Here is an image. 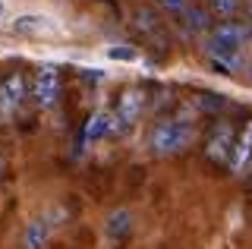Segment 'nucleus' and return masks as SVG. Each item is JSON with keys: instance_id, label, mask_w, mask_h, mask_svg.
Listing matches in <instances>:
<instances>
[{"instance_id": "1", "label": "nucleus", "mask_w": 252, "mask_h": 249, "mask_svg": "<svg viewBox=\"0 0 252 249\" xmlns=\"http://www.w3.org/2000/svg\"><path fill=\"white\" fill-rule=\"evenodd\" d=\"M192 136H195V129L189 120H161V123H155L148 145H152L155 155H177L192 142Z\"/></svg>"}, {"instance_id": "2", "label": "nucleus", "mask_w": 252, "mask_h": 249, "mask_svg": "<svg viewBox=\"0 0 252 249\" xmlns=\"http://www.w3.org/2000/svg\"><path fill=\"white\" fill-rule=\"evenodd\" d=\"M142 111H145V92H139V89H126L120 98H117V114H114V120H110V126H107V133L110 136H117V133H123V129H129L132 123L142 117Z\"/></svg>"}, {"instance_id": "3", "label": "nucleus", "mask_w": 252, "mask_h": 249, "mask_svg": "<svg viewBox=\"0 0 252 249\" xmlns=\"http://www.w3.org/2000/svg\"><path fill=\"white\" fill-rule=\"evenodd\" d=\"M243 41H246V26H243V22L227 19V22H220V26L215 29L208 48H211V54H215L218 60H233Z\"/></svg>"}, {"instance_id": "4", "label": "nucleus", "mask_w": 252, "mask_h": 249, "mask_svg": "<svg viewBox=\"0 0 252 249\" xmlns=\"http://www.w3.org/2000/svg\"><path fill=\"white\" fill-rule=\"evenodd\" d=\"M233 126L227 120H220L211 126L208 139H205V155H208V161H215V164H230V155H233Z\"/></svg>"}, {"instance_id": "5", "label": "nucleus", "mask_w": 252, "mask_h": 249, "mask_svg": "<svg viewBox=\"0 0 252 249\" xmlns=\"http://www.w3.org/2000/svg\"><path fill=\"white\" fill-rule=\"evenodd\" d=\"M60 89H63V79H60V69L54 63H41L35 73V101L41 107H54L60 98Z\"/></svg>"}, {"instance_id": "6", "label": "nucleus", "mask_w": 252, "mask_h": 249, "mask_svg": "<svg viewBox=\"0 0 252 249\" xmlns=\"http://www.w3.org/2000/svg\"><path fill=\"white\" fill-rule=\"evenodd\" d=\"M22 98H26V76L10 73L0 82V107H3V114H13L22 104Z\"/></svg>"}, {"instance_id": "7", "label": "nucleus", "mask_w": 252, "mask_h": 249, "mask_svg": "<svg viewBox=\"0 0 252 249\" xmlns=\"http://www.w3.org/2000/svg\"><path fill=\"white\" fill-rule=\"evenodd\" d=\"M54 227H57L54 212L51 215H41V218H32V221H29V230H26V249H44L47 240H51V230Z\"/></svg>"}, {"instance_id": "8", "label": "nucleus", "mask_w": 252, "mask_h": 249, "mask_svg": "<svg viewBox=\"0 0 252 249\" xmlns=\"http://www.w3.org/2000/svg\"><path fill=\"white\" fill-rule=\"evenodd\" d=\"M252 158V120L243 126V133L233 139V155H230V167L236 170V174H243Z\"/></svg>"}, {"instance_id": "9", "label": "nucleus", "mask_w": 252, "mask_h": 249, "mask_svg": "<svg viewBox=\"0 0 252 249\" xmlns=\"http://www.w3.org/2000/svg\"><path fill=\"white\" fill-rule=\"evenodd\" d=\"M13 32L16 35H51L54 22L47 16H41V13H26V16L13 19Z\"/></svg>"}, {"instance_id": "10", "label": "nucleus", "mask_w": 252, "mask_h": 249, "mask_svg": "<svg viewBox=\"0 0 252 249\" xmlns=\"http://www.w3.org/2000/svg\"><path fill=\"white\" fill-rule=\"evenodd\" d=\"M107 126H110V117L107 114H92L89 123H85L82 139H85V142H98L101 136H107Z\"/></svg>"}, {"instance_id": "11", "label": "nucleus", "mask_w": 252, "mask_h": 249, "mask_svg": "<svg viewBox=\"0 0 252 249\" xmlns=\"http://www.w3.org/2000/svg\"><path fill=\"white\" fill-rule=\"evenodd\" d=\"M107 233L114 240H123L126 233H129V212H126V208H120V212H114L107 218Z\"/></svg>"}, {"instance_id": "12", "label": "nucleus", "mask_w": 252, "mask_h": 249, "mask_svg": "<svg viewBox=\"0 0 252 249\" xmlns=\"http://www.w3.org/2000/svg\"><path fill=\"white\" fill-rule=\"evenodd\" d=\"M195 104H199L202 111H220V107H227V98L215 95V92H199V95H195Z\"/></svg>"}, {"instance_id": "13", "label": "nucleus", "mask_w": 252, "mask_h": 249, "mask_svg": "<svg viewBox=\"0 0 252 249\" xmlns=\"http://www.w3.org/2000/svg\"><path fill=\"white\" fill-rule=\"evenodd\" d=\"M186 22L189 29H195V32H202V29H208V10H202V6H186Z\"/></svg>"}, {"instance_id": "14", "label": "nucleus", "mask_w": 252, "mask_h": 249, "mask_svg": "<svg viewBox=\"0 0 252 249\" xmlns=\"http://www.w3.org/2000/svg\"><path fill=\"white\" fill-rule=\"evenodd\" d=\"M110 60H136V51L132 48H107Z\"/></svg>"}, {"instance_id": "15", "label": "nucleus", "mask_w": 252, "mask_h": 249, "mask_svg": "<svg viewBox=\"0 0 252 249\" xmlns=\"http://www.w3.org/2000/svg\"><path fill=\"white\" fill-rule=\"evenodd\" d=\"M215 10L220 16H233L236 13V0H215Z\"/></svg>"}, {"instance_id": "16", "label": "nucleus", "mask_w": 252, "mask_h": 249, "mask_svg": "<svg viewBox=\"0 0 252 249\" xmlns=\"http://www.w3.org/2000/svg\"><path fill=\"white\" fill-rule=\"evenodd\" d=\"M161 3H164V10H173V13H183L186 10V0H161Z\"/></svg>"}, {"instance_id": "17", "label": "nucleus", "mask_w": 252, "mask_h": 249, "mask_svg": "<svg viewBox=\"0 0 252 249\" xmlns=\"http://www.w3.org/2000/svg\"><path fill=\"white\" fill-rule=\"evenodd\" d=\"M0 16H3V3H0Z\"/></svg>"}, {"instance_id": "18", "label": "nucleus", "mask_w": 252, "mask_h": 249, "mask_svg": "<svg viewBox=\"0 0 252 249\" xmlns=\"http://www.w3.org/2000/svg\"><path fill=\"white\" fill-rule=\"evenodd\" d=\"M249 13H252V0H249Z\"/></svg>"}, {"instance_id": "19", "label": "nucleus", "mask_w": 252, "mask_h": 249, "mask_svg": "<svg viewBox=\"0 0 252 249\" xmlns=\"http://www.w3.org/2000/svg\"><path fill=\"white\" fill-rule=\"evenodd\" d=\"M249 76H252V69H249Z\"/></svg>"}]
</instances>
